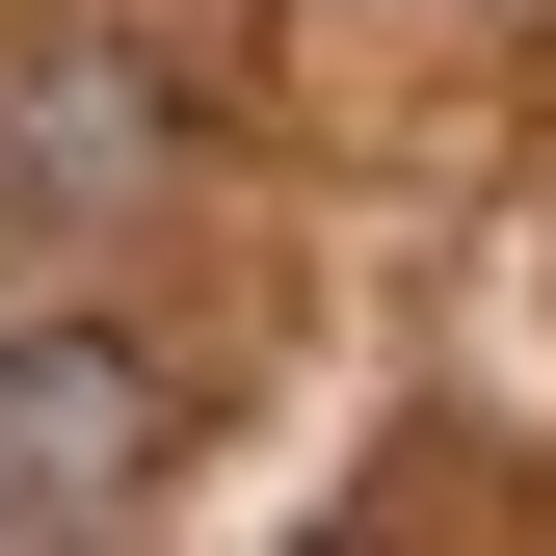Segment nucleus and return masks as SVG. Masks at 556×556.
<instances>
[{"mask_svg": "<svg viewBox=\"0 0 556 556\" xmlns=\"http://www.w3.org/2000/svg\"><path fill=\"white\" fill-rule=\"evenodd\" d=\"M160 451H186V371H160V344H106V318H27V344H0V530H80Z\"/></svg>", "mask_w": 556, "mask_h": 556, "instance_id": "obj_1", "label": "nucleus"}, {"mask_svg": "<svg viewBox=\"0 0 556 556\" xmlns=\"http://www.w3.org/2000/svg\"><path fill=\"white\" fill-rule=\"evenodd\" d=\"M0 186H27V213H80V186H106V213L186 186V80H160L132 27H27V53H0Z\"/></svg>", "mask_w": 556, "mask_h": 556, "instance_id": "obj_2", "label": "nucleus"}]
</instances>
